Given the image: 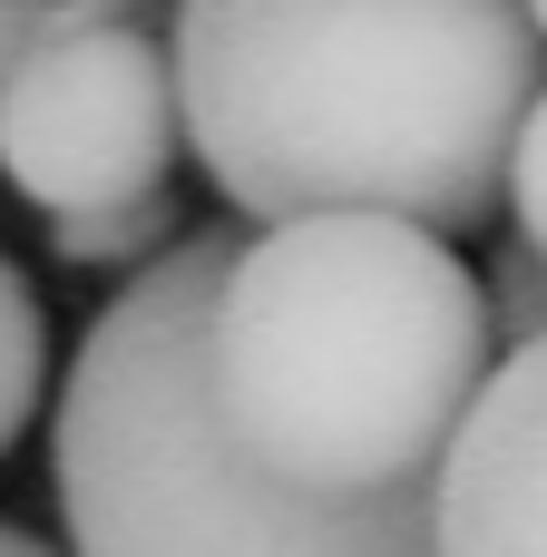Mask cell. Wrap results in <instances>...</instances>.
I'll use <instances>...</instances> for the list:
<instances>
[{"instance_id": "cell-1", "label": "cell", "mask_w": 547, "mask_h": 557, "mask_svg": "<svg viewBox=\"0 0 547 557\" xmlns=\"http://www.w3.org/2000/svg\"><path fill=\"white\" fill-rule=\"evenodd\" d=\"M186 157L254 225L391 215L470 235L509 206L547 39L509 0H186L166 20Z\"/></svg>"}, {"instance_id": "cell-2", "label": "cell", "mask_w": 547, "mask_h": 557, "mask_svg": "<svg viewBox=\"0 0 547 557\" xmlns=\"http://www.w3.org/2000/svg\"><path fill=\"white\" fill-rule=\"evenodd\" d=\"M489 372V274L391 215L264 225L206 313L215 421L264 480L333 509L431 490Z\"/></svg>"}, {"instance_id": "cell-3", "label": "cell", "mask_w": 547, "mask_h": 557, "mask_svg": "<svg viewBox=\"0 0 547 557\" xmlns=\"http://www.w3.org/2000/svg\"><path fill=\"white\" fill-rule=\"evenodd\" d=\"M225 235H186L88 323L49 431L69 557H440L431 490L333 509L294 499L235 450L206 392V313L225 294Z\"/></svg>"}, {"instance_id": "cell-4", "label": "cell", "mask_w": 547, "mask_h": 557, "mask_svg": "<svg viewBox=\"0 0 547 557\" xmlns=\"http://www.w3.org/2000/svg\"><path fill=\"white\" fill-rule=\"evenodd\" d=\"M176 137H186L176 59L157 20L127 0L49 10V39L0 78V176L49 225L166 196Z\"/></svg>"}, {"instance_id": "cell-5", "label": "cell", "mask_w": 547, "mask_h": 557, "mask_svg": "<svg viewBox=\"0 0 547 557\" xmlns=\"http://www.w3.org/2000/svg\"><path fill=\"white\" fill-rule=\"evenodd\" d=\"M440 557H547V343L509 352L431 480Z\"/></svg>"}, {"instance_id": "cell-6", "label": "cell", "mask_w": 547, "mask_h": 557, "mask_svg": "<svg viewBox=\"0 0 547 557\" xmlns=\"http://www.w3.org/2000/svg\"><path fill=\"white\" fill-rule=\"evenodd\" d=\"M186 245V215H176V196H147V206H117V215H59L49 225V255L59 264H166Z\"/></svg>"}, {"instance_id": "cell-7", "label": "cell", "mask_w": 547, "mask_h": 557, "mask_svg": "<svg viewBox=\"0 0 547 557\" xmlns=\"http://www.w3.org/2000/svg\"><path fill=\"white\" fill-rule=\"evenodd\" d=\"M39 392H49V323H39L29 274L0 255V460H10V441L29 431Z\"/></svg>"}, {"instance_id": "cell-8", "label": "cell", "mask_w": 547, "mask_h": 557, "mask_svg": "<svg viewBox=\"0 0 547 557\" xmlns=\"http://www.w3.org/2000/svg\"><path fill=\"white\" fill-rule=\"evenodd\" d=\"M489 323H499V352H538L547 343V264L529 245H509L489 264Z\"/></svg>"}, {"instance_id": "cell-9", "label": "cell", "mask_w": 547, "mask_h": 557, "mask_svg": "<svg viewBox=\"0 0 547 557\" xmlns=\"http://www.w3.org/2000/svg\"><path fill=\"white\" fill-rule=\"evenodd\" d=\"M509 215H519V245L547 264V98L519 127V157H509Z\"/></svg>"}, {"instance_id": "cell-10", "label": "cell", "mask_w": 547, "mask_h": 557, "mask_svg": "<svg viewBox=\"0 0 547 557\" xmlns=\"http://www.w3.org/2000/svg\"><path fill=\"white\" fill-rule=\"evenodd\" d=\"M39 39H49V10H20V0H0V78H10V69H20Z\"/></svg>"}, {"instance_id": "cell-11", "label": "cell", "mask_w": 547, "mask_h": 557, "mask_svg": "<svg viewBox=\"0 0 547 557\" xmlns=\"http://www.w3.org/2000/svg\"><path fill=\"white\" fill-rule=\"evenodd\" d=\"M0 557H59V548H49V539H29L20 519H0Z\"/></svg>"}, {"instance_id": "cell-12", "label": "cell", "mask_w": 547, "mask_h": 557, "mask_svg": "<svg viewBox=\"0 0 547 557\" xmlns=\"http://www.w3.org/2000/svg\"><path fill=\"white\" fill-rule=\"evenodd\" d=\"M529 20H538V39H547V0H538V10H529Z\"/></svg>"}]
</instances>
